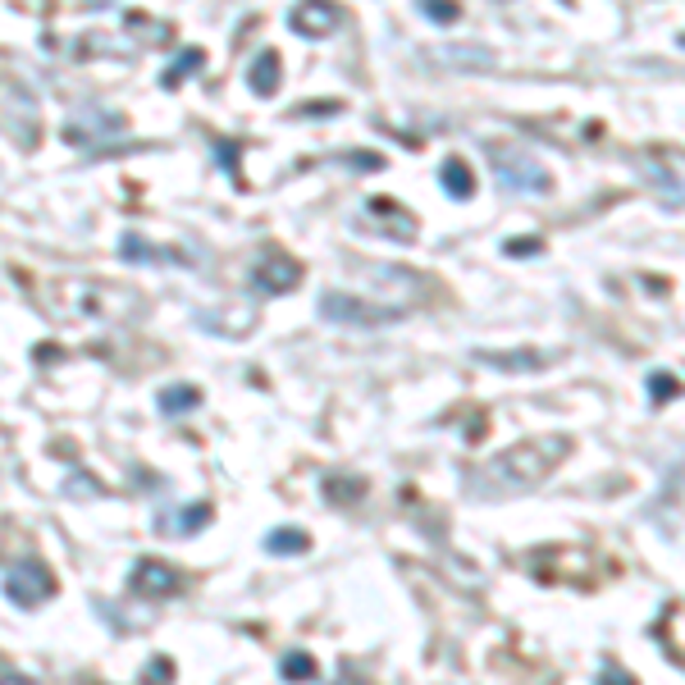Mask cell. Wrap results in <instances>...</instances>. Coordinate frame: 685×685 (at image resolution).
Listing matches in <instances>:
<instances>
[{"instance_id": "cell-14", "label": "cell", "mask_w": 685, "mask_h": 685, "mask_svg": "<svg viewBox=\"0 0 685 685\" xmlns=\"http://www.w3.org/2000/svg\"><path fill=\"white\" fill-rule=\"evenodd\" d=\"M485 366H494V370H507V375H521V370H534L543 357L539 352H475Z\"/></svg>"}, {"instance_id": "cell-3", "label": "cell", "mask_w": 685, "mask_h": 685, "mask_svg": "<svg viewBox=\"0 0 685 685\" xmlns=\"http://www.w3.org/2000/svg\"><path fill=\"white\" fill-rule=\"evenodd\" d=\"M489 165H494V178L512 192H548L553 187V178H548V169L530 156V151H516V147H494L489 151Z\"/></svg>"}, {"instance_id": "cell-16", "label": "cell", "mask_w": 685, "mask_h": 685, "mask_svg": "<svg viewBox=\"0 0 685 685\" xmlns=\"http://www.w3.org/2000/svg\"><path fill=\"white\" fill-rule=\"evenodd\" d=\"M196 64H201V50H183V55H178L169 68H165V74H160V83H165V87L183 83V74H187V68H196Z\"/></svg>"}, {"instance_id": "cell-13", "label": "cell", "mask_w": 685, "mask_h": 685, "mask_svg": "<svg viewBox=\"0 0 685 685\" xmlns=\"http://www.w3.org/2000/svg\"><path fill=\"white\" fill-rule=\"evenodd\" d=\"M265 548H269V553H306V548H311V534L306 530H293V525H279V530H269L265 534Z\"/></svg>"}, {"instance_id": "cell-12", "label": "cell", "mask_w": 685, "mask_h": 685, "mask_svg": "<svg viewBox=\"0 0 685 685\" xmlns=\"http://www.w3.org/2000/svg\"><path fill=\"white\" fill-rule=\"evenodd\" d=\"M439 178H443V187H448V196H457V201H466V196L475 192V178H470V165H466V160H457V156H448V160L439 165Z\"/></svg>"}, {"instance_id": "cell-10", "label": "cell", "mask_w": 685, "mask_h": 685, "mask_svg": "<svg viewBox=\"0 0 685 685\" xmlns=\"http://www.w3.org/2000/svg\"><path fill=\"white\" fill-rule=\"evenodd\" d=\"M119 251H123L128 260H142V265H165V260H178L174 251H165V247L147 242L142 233H123V238H119Z\"/></svg>"}, {"instance_id": "cell-18", "label": "cell", "mask_w": 685, "mask_h": 685, "mask_svg": "<svg viewBox=\"0 0 685 685\" xmlns=\"http://www.w3.org/2000/svg\"><path fill=\"white\" fill-rule=\"evenodd\" d=\"M671 393H680V384H676L671 375H662V370H653V375H649V402L658 406V402H662V397H671Z\"/></svg>"}, {"instance_id": "cell-20", "label": "cell", "mask_w": 685, "mask_h": 685, "mask_svg": "<svg viewBox=\"0 0 685 685\" xmlns=\"http://www.w3.org/2000/svg\"><path fill=\"white\" fill-rule=\"evenodd\" d=\"M503 251H507V256H539V251H543V242H539V238H512Z\"/></svg>"}, {"instance_id": "cell-21", "label": "cell", "mask_w": 685, "mask_h": 685, "mask_svg": "<svg viewBox=\"0 0 685 685\" xmlns=\"http://www.w3.org/2000/svg\"><path fill=\"white\" fill-rule=\"evenodd\" d=\"M5 685H23V680H14V671H10V667H5Z\"/></svg>"}, {"instance_id": "cell-2", "label": "cell", "mask_w": 685, "mask_h": 685, "mask_svg": "<svg viewBox=\"0 0 685 685\" xmlns=\"http://www.w3.org/2000/svg\"><path fill=\"white\" fill-rule=\"evenodd\" d=\"M320 315L333 320V324H352V329H379V324H393L406 315V306H379V302H366V297H352V293H320Z\"/></svg>"}, {"instance_id": "cell-15", "label": "cell", "mask_w": 685, "mask_h": 685, "mask_svg": "<svg viewBox=\"0 0 685 685\" xmlns=\"http://www.w3.org/2000/svg\"><path fill=\"white\" fill-rule=\"evenodd\" d=\"M279 671H284V680H311V676H315V658H306V653H288V658L279 662Z\"/></svg>"}, {"instance_id": "cell-17", "label": "cell", "mask_w": 685, "mask_h": 685, "mask_svg": "<svg viewBox=\"0 0 685 685\" xmlns=\"http://www.w3.org/2000/svg\"><path fill=\"white\" fill-rule=\"evenodd\" d=\"M421 14L430 23H457V5H448V0H421Z\"/></svg>"}, {"instance_id": "cell-19", "label": "cell", "mask_w": 685, "mask_h": 685, "mask_svg": "<svg viewBox=\"0 0 685 685\" xmlns=\"http://www.w3.org/2000/svg\"><path fill=\"white\" fill-rule=\"evenodd\" d=\"M598 685H635V676H631L626 667H616V662H607V667L598 671Z\"/></svg>"}, {"instance_id": "cell-7", "label": "cell", "mask_w": 685, "mask_h": 685, "mask_svg": "<svg viewBox=\"0 0 685 685\" xmlns=\"http://www.w3.org/2000/svg\"><path fill=\"white\" fill-rule=\"evenodd\" d=\"M288 28L297 37H320V32L338 28V5H293L288 10Z\"/></svg>"}, {"instance_id": "cell-5", "label": "cell", "mask_w": 685, "mask_h": 685, "mask_svg": "<svg viewBox=\"0 0 685 685\" xmlns=\"http://www.w3.org/2000/svg\"><path fill=\"white\" fill-rule=\"evenodd\" d=\"M297 284H302V265H297L293 256H284V251L265 256V260L251 269V288H256L260 297H284V293H293Z\"/></svg>"}, {"instance_id": "cell-1", "label": "cell", "mask_w": 685, "mask_h": 685, "mask_svg": "<svg viewBox=\"0 0 685 685\" xmlns=\"http://www.w3.org/2000/svg\"><path fill=\"white\" fill-rule=\"evenodd\" d=\"M567 452V443L562 439H534V443H516V448H507V452H498L489 466H480L470 480H475V494L480 498H503V494H516V489H530V485H539V480L558 466V457Z\"/></svg>"}, {"instance_id": "cell-11", "label": "cell", "mask_w": 685, "mask_h": 685, "mask_svg": "<svg viewBox=\"0 0 685 685\" xmlns=\"http://www.w3.org/2000/svg\"><path fill=\"white\" fill-rule=\"evenodd\" d=\"M160 411L165 416H187L192 406H201V388L196 384H169V388H160Z\"/></svg>"}, {"instance_id": "cell-6", "label": "cell", "mask_w": 685, "mask_h": 685, "mask_svg": "<svg viewBox=\"0 0 685 685\" xmlns=\"http://www.w3.org/2000/svg\"><path fill=\"white\" fill-rule=\"evenodd\" d=\"M128 589H132V594H147V598H160V594H174V589H178V576H174V567H165L160 558H137V562H132V576H128Z\"/></svg>"}, {"instance_id": "cell-4", "label": "cell", "mask_w": 685, "mask_h": 685, "mask_svg": "<svg viewBox=\"0 0 685 685\" xmlns=\"http://www.w3.org/2000/svg\"><path fill=\"white\" fill-rule=\"evenodd\" d=\"M5 594H10V603H19V607H37V603H46V598L55 594V576H50V567H46L41 558L23 553V558H14V562L5 567Z\"/></svg>"}, {"instance_id": "cell-9", "label": "cell", "mask_w": 685, "mask_h": 685, "mask_svg": "<svg viewBox=\"0 0 685 685\" xmlns=\"http://www.w3.org/2000/svg\"><path fill=\"white\" fill-rule=\"evenodd\" d=\"M206 516H211V507H206V503H187V507L160 516V521H156V534H169V539H174V534H192V530L206 525Z\"/></svg>"}, {"instance_id": "cell-8", "label": "cell", "mask_w": 685, "mask_h": 685, "mask_svg": "<svg viewBox=\"0 0 685 685\" xmlns=\"http://www.w3.org/2000/svg\"><path fill=\"white\" fill-rule=\"evenodd\" d=\"M279 55H274V50H260L251 64H247V87L256 92V96H269L274 87H279Z\"/></svg>"}]
</instances>
